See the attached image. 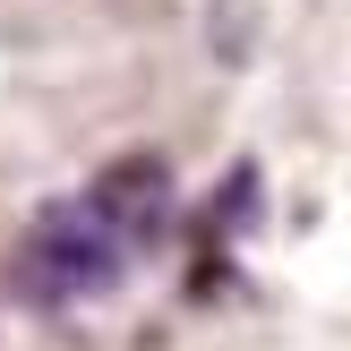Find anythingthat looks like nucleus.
Segmentation results:
<instances>
[{
  "mask_svg": "<svg viewBox=\"0 0 351 351\" xmlns=\"http://www.w3.org/2000/svg\"><path fill=\"white\" fill-rule=\"evenodd\" d=\"M129 266H137V240L120 232V223L103 215L86 189H77V197L34 206V223L17 232V283H26L34 300H51V308L103 300Z\"/></svg>",
  "mask_w": 351,
  "mask_h": 351,
  "instance_id": "obj_1",
  "label": "nucleus"
},
{
  "mask_svg": "<svg viewBox=\"0 0 351 351\" xmlns=\"http://www.w3.org/2000/svg\"><path fill=\"white\" fill-rule=\"evenodd\" d=\"M86 197H95L103 215H112L120 232L137 240V249H154V240L171 232V171H163V154H146V146L120 154V163L103 171L95 189H86Z\"/></svg>",
  "mask_w": 351,
  "mask_h": 351,
  "instance_id": "obj_2",
  "label": "nucleus"
}]
</instances>
